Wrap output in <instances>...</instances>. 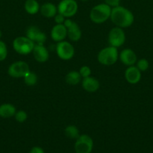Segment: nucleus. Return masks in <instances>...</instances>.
Wrapping results in <instances>:
<instances>
[{"instance_id":"obj_1","label":"nucleus","mask_w":153,"mask_h":153,"mask_svg":"<svg viewBox=\"0 0 153 153\" xmlns=\"http://www.w3.org/2000/svg\"><path fill=\"white\" fill-rule=\"evenodd\" d=\"M110 19L117 27L124 28L130 26L134 22V16L132 12L122 6L112 7L111 10Z\"/></svg>"},{"instance_id":"obj_2","label":"nucleus","mask_w":153,"mask_h":153,"mask_svg":"<svg viewBox=\"0 0 153 153\" xmlns=\"http://www.w3.org/2000/svg\"><path fill=\"white\" fill-rule=\"evenodd\" d=\"M112 7L106 3H101L94 6L90 11V19L94 23L101 24L110 18Z\"/></svg>"},{"instance_id":"obj_3","label":"nucleus","mask_w":153,"mask_h":153,"mask_svg":"<svg viewBox=\"0 0 153 153\" xmlns=\"http://www.w3.org/2000/svg\"><path fill=\"white\" fill-rule=\"evenodd\" d=\"M118 58V52L117 48L108 46L104 48L98 55V61L100 64L104 66H111L115 64Z\"/></svg>"},{"instance_id":"obj_4","label":"nucleus","mask_w":153,"mask_h":153,"mask_svg":"<svg viewBox=\"0 0 153 153\" xmlns=\"http://www.w3.org/2000/svg\"><path fill=\"white\" fill-rule=\"evenodd\" d=\"M34 44L32 40L26 37H17L13 41V48L16 53L26 55L32 52Z\"/></svg>"},{"instance_id":"obj_5","label":"nucleus","mask_w":153,"mask_h":153,"mask_svg":"<svg viewBox=\"0 0 153 153\" xmlns=\"http://www.w3.org/2000/svg\"><path fill=\"white\" fill-rule=\"evenodd\" d=\"M94 142L88 134H81L74 143L75 153H91L92 152Z\"/></svg>"},{"instance_id":"obj_6","label":"nucleus","mask_w":153,"mask_h":153,"mask_svg":"<svg viewBox=\"0 0 153 153\" xmlns=\"http://www.w3.org/2000/svg\"><path fill=\"white\" fill-rule=\"evenodd\" d=\"M58 13L65 18L74 16L78 10V4L76 0H62L57 6Z\"/></svg>"},{"instance_id":"obj_7","label":"nucleus","mask_w":153,"mask_h":153,"mask_svg":"<svg viewBox=\"0 0 153 153\" xmlns=\"http://www.w3.org/2000/svg\"><path fill=\"white\" fill-rule=\"evenodd\" d=\"M56 52L60 59L63 61L70 60L74 55V48L68 41L58 42L56 46Z\"/></svg>"},{"instance_id":"obj_8","label":"nucleus","mask_w":153,"mask_h":153,"mask_svg":"<svg viewBox=\"0 0 153 153\" xmlns=\"http://www.w3.org/2000/svg\"><path fill=\"white\" fill-rule=\"evenodd\" d=\"M29 71L28 64L25 61H19L14 62L9 66L8 73L10 77L19 79V78H23L24 76Z\"/></svg>"},{"instance_id":"obj_9","label":"nucleus","mask_w":153,"mask_h":153,"mask_svg":"<svg viewBox=\"0 0 153 153\" xmlns=\"http://www.w3.org/2000/svg\"><path fill=\"white\" fill-rule=\"evenodd\" d=\"M125 33L124 30L119 27H115L110 30L108 35V42L110 46L118 48L125 42Z\"/></svg>"},{"instance_id":"obj_10","label":"nucleus","mask_w":153,"mask_h":153,"mask_svg":"<svg viewBox=\"0 0 153 153\" xmlns=\"http://www.w3.org/2000/svg\"><path fill=\"white\" fill-rule=\"evenodd\" d=\"M26 37L36 44H44L46 40V35L37 26H30L26 30Z\"/></svg>"},{"instance_id":"obj_11","label":"nucleus","mask_w":153,"mask_h":153,"mask_svg":"<svg viewBox=\"0 0 153 153\" xmlns=\"http://www.w3.org/2000/svg\"><path fill=\"white\" fill-rule=\"evenodd\" d=\"M119 59L123 64L126 66H134L137 61L136 53L130 49H124L120 52Z\"/></svg>"},{"instance_id":"obj_12","label":"nucleus","mask_w":153,"mask_h":153,"mask_svg":"<svg viewBox=\"0 0 153 153\" xmlns=\"http://www.w3.org/2000/svg\"><path fill=\"white\" fill-rule=\"evenodd\" d=\"M124 78L130 85H136L141 79V71L135 66H130L124 72Z\"/></svg>"},{"instance_id":"obj_13","label":"nucleus","mask_w":153,"mask_h":153,"mask_svg":"<svg viewBox=\"0 0 153 153\" xmlns=\"http://www.w3.org/2000/svg\"><path fill=\"white\" fill-rule=\"evenodd\" d=\"M50 37L55 42H61L67 37V28L64 24H56L50 31Z\"/></svg>"},{"instance_id":"obj_14","label":"nucleus","mask_w":153,"mask_h":153,"mask_svg":"<svg viewBox=\"0 0 153 153\" xmlns=\"http://www.w3.org/2000/svg\"><path fill=\"white\" fill-rule=\"evenodd\" d=\"M32 53L38 62H46L49 59V52L44 44H35Z\"/></svg>"},{"instance_id":"obj_15","label":"nucleus","mask_w":153,"mask_h":153,"mask_svg":"<svg viewBox=\"0 0 153 153\" xmlns=\"http://www.w3.org/2000/svg\"><path fill=\"white\" fill-rule=\"evenodd\" d=\"M67 28V36L71 41L76 42L80 40L82 37V31L76 22L72 21L71 23Z\"/></svg>"},{"instance_id":"obj_16","label":"nucleus","mask_w":153,"mask_h":153,"mask_svg":"<svg viewBox=\"0 0 153 153\" xmlns=\"http://www.w3.org/2000/svg\"><path fill=\"white\" fill-rule=\"evenodd\" d=\"M82 87L86 91L89 93H93L97 91L100 88V82L94 78L88 76L83 78L82 82Z\"/></svg>"},{"instance_id":"obj_17","label":"nucleus","mask_w":153,"mask_h":153,"mask_svg":"<svg viewBox=\"0 0 153 153\" xmlns=\"http://www.w3.org/2000/svg\"><path fill=\"white\" fill-rule=\"evenodd\" d=\"M40 13L46 18H52L58 13L57 7L51 2L44 3L40 7Z\"/></svg>"},{"instance_id":"obj_18","label":"nucleus","mask_w":153,"mask_h":153,"mask_svg":"<svg viewBox=\"0 0 153 153\" xmlns=\"http://www.w3.org/2000/svg\"><path fill=\"white\" fill-rule=\"evenodd\" d=\"M16 108L14 105L10 103H4L0 105V117L10 118L14 117L16 114Z\"/></svg>"},{"instance_id":"obj_19","label":"nucleus","mask_w":153,"mask_h":153,"mask_svg":"<svg viewBox=\"0 0 153 153\" xmlns=\"http://www.w3.org/2000/svg\"><path fill=\"white\" fill-rule=\"evenodd\" d=\"M24 7L28 14L34 15L40 11V4L36 0H26L24 4Z\"/></svg>"},{"instance_id":"obj_20","label":"nucleus","mask_w":153,"mask_h":153,"mask_svg":"<svg viewBox=\"0 0 153 153\" xmlns=\"http://www.w3.org/2000/svg\"><path fill=\"white\" fill-rule=\"evenodd\" d=\"M81 79H82V77H81L79 72L73 70V71L69 72L66 75L65 82L70 85H76L81 82Z\"/></svg>"},{"instance_id":"obj_21","label":"nucleus","mask_w":153,"mask_h":153,"mask_svg":"<svg viewBox=\"0 0 153 153\" xmlns=\"http://www.w3.org/2000/svg\"><path fill=\"white\" fill-rule=\"evenodd\" d=\"M64 134L70 139H77L80 136V132L77 127L74 125L68 126L64 128Z\"/></svg>"},{"instance_id":"obj_22","label":"nucleus","mask_w":153,"mask_h":153,"mask_svg":"<svg viewBox=\"0 0 153 153\" xmlns=\"http://www.w3.org/2000/svg\"><path fill=\"white\" fill-rule=\"evenodd\" d=\"M23 79L26 85L28 86H33L37 84L38 76L34 73L29 71L24 76Z\"/></svg>"},{"instance_id":"obj_23","label":"nucleus","mask_w":153,"mask_h":153,"mask_svg":"<svg viewBox=\"0 0 153 153\" xmlns=\"http://www.w3.org/2000/svg\"><path fill=\"white\" fill-rule=\"evenodd\" d=\"M136 67L140 70L141 72H145L149 67V63L146 58H141L136 61Z\"/></svg>"},{"instance_id":"obj_24","label":"nucleus","mask_w":153,"mask_h":153,"mask_svg":"<svg viewBox=\"0 0 153 153\" xmlns=\"http://www.w3.org/2000/svg\"><path fill=\"white\" fill-rule=\"evenodd\" d=\"M8 56V48L5 43L0 40V61H3Z\"/></svg>"},{"instance_id":"obj_25","label":"nucleus","mask_w":153,"mask_h":153,"mask_svg":"<svg viewBox=\"0 0 153 153\" xmlns=\"http://www.w3.org/2000/svg\"><path fill=\"white\" fill-rule=\"evenodd\" d=\"M15 120L17 121L18 123H23L25 122L26 120L28 118V114H27L26 112L25 111H18L16 112L14 115Z\"/></svg>"},{"instance_id":"obj_26","label":"nucleus","mask_w":153,"mask_h":153,"mask_svg":"<svg viewBox=\"0 0 153 153\" xmlns=\"http://www.w3.org/2000/svg\"><path fill=\"white\" fill-rule=\"evenodd\" d=\"M79 73L82 79L86 77H88V76H90V75H91V69H90V67H88V66H82V67H81L80 69Z\"/></svg>"},{"instance_id":"obj_27","label":"nucleus","mask_w":153,"mask_h":153,"mask_svg":"<svg viewBox=\"0 0 153 153\" xmlns=\"http://www.w3.org/2000/svg\"><path fill=\"white\" fill-rule=\"evenodd\" d=\"M54 20H55L56 24H63L64 20H65V17L63 15H62L61 13H57V14L54 16Z\"/></svg>"},{"instance_id":"obj_28","label":"nucleus","mask_w":153,"mask_h":153,"mask_svg":"<svg viewBox=\"0 0 153 153\" xmlns=\"http://www.w3.org/2000/svg\"><path fill=\"white\" fill-rule=\"evenodd\" d=\"M104 3H106V4L112 7H117V6L119 5L120 0H104Z\"/></svg>"},{"instance_id":"obj_29","label":"nucleus","mask_w":153,"mask_h":153,"mask_svg":"<svg viewBox=\"0 0 153 153\" xmlns=\"http://www.w3.org/2000/svg\"><path fill=\"white\" fill-rule=\"evenodd\" d=\"M29 153H44V151L40 146H34L29 151Z\"/></svg>"},{"instance_id":"obj_30","label":"nucleus","mask_w":153,"mask_h":153,"mask_svg":"<svg viewBox=\"0 0 153 153\" xmlns=\"http://www.w3.org/2000/svg\"><path fill=\"white\" fill-rule=\"evenodd\" d=\"M2 33L1 30H0V38H1V37H2Z\"/></svg>"},{"instance_id":"obj_31","label":"nucleus","mask_w":153,"mask_h":153,"mask_svg":"<svg viewBox=\"0 0 153 153\" xmlns=\"http://www.w3.org/2000/svg\"><path fill=\"white\" fill-rule=\"evenodd\" d=\"M80 1H88V0H80Z\"/></svg>"}]
</instances>
